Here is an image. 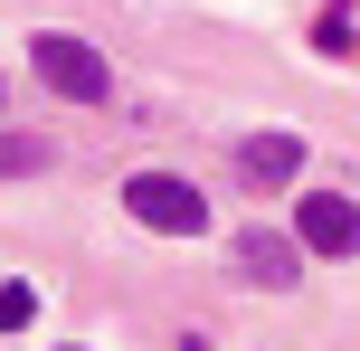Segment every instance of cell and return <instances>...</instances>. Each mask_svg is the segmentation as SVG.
<instances>
[{
    "label": "cell",
    "mask_w": 360,
    "mask_h": 351,
    "mask_svg": "<svg viewBox=\"0 0 360 351\" xmlns=\"http://www.w3.org/2000/svg\"><path fill=\"white\" fill-rule=\"evenodd\" d=\"M57 152L38 143V133H0V181H29V171H48Z\"/></svg>",
    "instance_id": "obj_6"
},
{
    "label": "cell",
    "mask_w": 360,
    "mask_h": 351,
    "mask_svg": "<svg viewBox=\"0 0 360 351\" xmlns=\"http://www.w3.org/2000/svg\"><path fill=\"white\" fill-rule=\"evenodd\" d=\"M294 247H304V257H360V200L351 190H304Z\"/></svg>",
    "instance_id": "obj_3"
},
{
    "label": "cell",
    "mask_w": 360,
    "mask_h": 351,
    "mask_svg": "<svg viewBox=\"0 0 360 351\" xmlns=\"http://www.w3.org/2000/svg\"><path fill=\"white\" fill-rule=\"evenodd\" d=\"M29 323H38V295L29 285H0V333H29Z\"/></svg>",
    "instance_id": "obj_8"
},
{
    "label": "cell",
    "mask_w": 360,
    "mask_h": 351,
    "mask_svg": "<svg viewBox=\"0 0 360 351\" xmlns=\"http://www.w3.org/2000/svg\"><path fill=\"white\" fill-rule=\"evenodd\" d=\"M313 48H323V57H351V48H360V29H351V0H332V10L313 19Z\"/></svg>",
    "instance_id": "obj_7"
},
{
    "label": "cell",
    "mask_w": 360,
    "mask_h": 351,
    "mask_svg": "<svg viewBox=\"0 0 360 351\" xmlns=\"http://www.w3.org/2000/svg\"><path fill=\"white\" fill-rule=\"evenodd\" d=\"M237 276L285 295V285L304 276V247H294V228H247V238H237Z\"/></svg>",
    "instance_id": "obj_4"
},
{
    "label": "cell",
    "mask_w": 360,
    "mask_h": 351,
    "mask_svg": "<svg viewBox=\"0 0 360 351\" xmlns=\"http://www.w3.org/2000/svg\"><path fill=\"white\" fill-rule=\"evenodd\" d=\"M29 67L48 76L67 105H105L114 95V67H105V48H86V38H67V29H38L29 38Z\"/></svg>",
    "instance_id": "obj_1"
},
{
    "label": "cell",
    "mask_w": 360,
    "mask_h": 351,
    "mask_svg": "<svg viewBox=\"0 0 360 351\" xmlns=\"http://www.w3.org/2000/svg\"><path fill=\"white\" fill-rule=\"evenodd\" d=\"M294 171H304V143H294V133H247V143H237V181L247 190H285Z\"/></svg>",
    "instance_id": "obj_5"
},
{
    "label": "cell",
    "mask_w": 360,
    "mask_h": 351,
    "mask_svg": "<svg viewBox=\"0 0 360 351\" xmlns=\"http://www.w3.org/2000/svg\"><path fill=\"white\" fill-rule=\"evenodd\" d=\"M124 209L143 228H162V238H199V228H209V200H199L190 181H171V171H133V181H124Z\"/></svg>",
    "instance_id": "obj_2"
}]
</instances>
